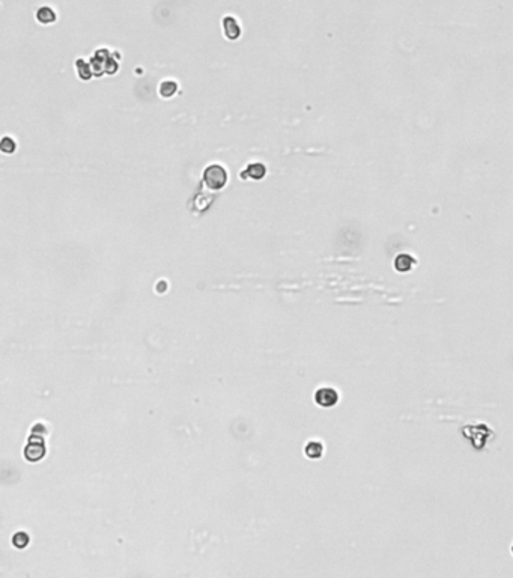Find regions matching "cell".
Segmentation results:
<instances>
[{
	"label": "cell",
	"mask_w": 513,
	"mask_h": 578,
	"mask_svg": "<svg viewBox=\"0 0 513 578\" xmlns=\"http://www.w3.org/2000/svg\"><path fill=\"white\" fill-rule=\"evenodd\" d=\"M176 89H178V86H176L175 82H163L161 86H160V95L163 98H170V96L175 95Z\"/></svg>",
	"instance_id": "9"
},
{
	"label": "cell",
	"mask_w": 513,
	"mask_h": 578,
	"mask_svg": "<svg viewBox=\"0 0 513 578\" xmlns=\"http://www.w3.org/2000/svg\"><path fill=\"white\" fill-rule=\"evenodd\" d=\"M26 450H33V453H30V455H27V456H26V458H27L29 461H38V460H41V458L44 456V453H45L44 444H43V443H40V444L36 446V449L33 447V444H32V443H29V446L26 447Z\"/></svg>",
	"instance_id": "8"
},
{
	"label": "cell",
	"mask_w": 513,
	"mask_h": 578,
	"mask_svg": "<svg viewBox=\"0 0 513 578\" xmlns=\"http://www.w3.org/2000/svg\"><path fill=\"white\" fill-rule=\"evenodd\" d=\"M414 257L412 256H409V254L403 253V254H399L398 257H396V261H394V268L398 270V271H401V273H405V271H409L411 268H412V265H414Z\"/></svg>",
	"instance_id": "5"
},
{
	"label": "cell",
	"mask_w": 513,
	"mask_h": 578,
	"mask_svg": "<svg viewBox=\"0 0 513 578\" xmlns=\"http://www.w3.org/2000/svg\"><path fill=\"white\" fill-rule=\"evenodd\" d=\"M227 183V172L220 164H211L203 172V184L212 191L222 190Z\"/></svg>",
	"instance_id": "1"
},
{
	"label": "cell",
	"mask_w": 513,
	"mask_h": 578,
	"mask_svg": "<svg viewBox=\"0 0 513 578\" xmlns=\"http://www.w3.org/2000/svg\"><path fill=\"white\" fill-rule=\"evenodd\" d=\"M265 173H267L265 166L261 164V163H254V164H250V166L247 167V172L243 175V176H250V178H253V180H261V178L265 176Z\"/></svg>",
	"instance_id": "6"
},
{
	"label": "cell",
	"mask_w": 513,
	"mask_h": 578,
	"mask_svg": "<svg viewBox=\"0 0 513 578\" xmlns=\"http://www.w3.org/2000/svg\"><path fill=\"white\" fill-rule=\"evenodd\" d=\"M314 401L324 408H331L339 402V393L331 387H322L314 393Z\"/></svg>",
	"instance_id": "2"
},
{
	"label": "cell",
	"mask_w": 513,
	"mask_h": 578,
	"mask_svg": "<svg viewBox=\"0 0 513 578\" xmlns=\"http://www.w3.org/2000/svg\"><path fill=\"white\" fill-rule=\"evenodd\" d=\"M222 26H223V33L224 36L230 41H235L241 36V24L238 23V20L232 15H226L223 20H222Z\"/></svg>",
	"instance_id": "3"
},
{
	"label": "cell",
	"mask_w": 513,
	"mask_h": 578,
	"mask_svg": "<svg viewBox=\"0 0 513 578\" xmlns=\"http://www.w3.org/2000/svg\"><path fill=\"white\" fill-rule=\"evenodd\" d=\"M35 18L36 22L41 24H53L57 20V15L54 12V9L51 6H41L36 9V14H35Z\"/></svg>",
	"instance_id": "4"
},
{
	"label": "cell",
	"mask_w": 513,
	"mask_h": 578,
	"mask_svg": "<svg viewBox=\"0 0 513 578\" xmlns=\"http://www.w3.org/2000/svg\"><path fill=\"white\" fill-rule=\"evenodd\" d=\"M0 148H2V151L3 152H6V154H11V152H14L15 151V142L12 139H9V137H5V139L2 140V145H0Z\"/></svg>",
	"instance_id": "11"
},
{
	"label": "cell",
	"mask_w": 513,
	"mask_h": 578,
	"mask_svg": "<svg viewBox=\"0 0 513 578\" xmlns=\"http://www.w3.org/2000/svg\"><path fill=\"white\" fill-rule=\"evenodd\" d=\"M12 542H14V545L15 547H18V548H24L27 544H29V536L26 534V533H17L15 536H14V539H12Z\"/></svg>",
	"instance_id": "10"
},
{
	"label": "cell",
	"mask_w": 513,
	"mask_h": 578,
	"mask_svg": "<svg viewBox=\"0 0 513 578\" xmlns=\"http://www.w3.org/2000/svg\"><path fill=\"white\" fill-rule=\"evenodd\" d=\"M324 453V446L319 443V441H310L307 443L306 446V455L310 458V460H318L321 458Z\"/></svg>",
	"instance_id": "7"
}]
</instances>
